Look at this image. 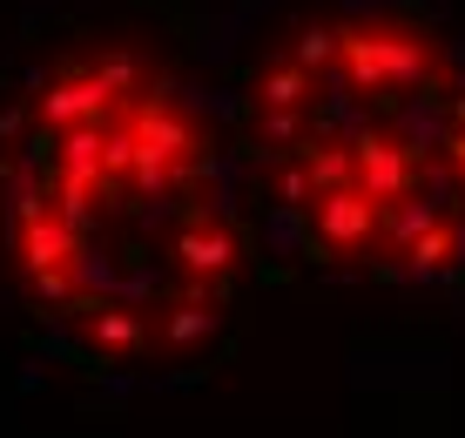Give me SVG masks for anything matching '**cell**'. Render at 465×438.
Masks as SVG:
<instances>
[{
    "label": "cell",
    "mask_w": 465,
    "mask_h": 438,
    "mask_svg": "<svg viewBox=\"0 0 465 438\" xmlns=\"http://www.w3.org/2000/svg\"><path fill=\"white\" fill-rule=\"evenodd\" d=\"M338 75L351 95H439L431 81V41L398 21H351L338 27Z\"/></svg>",
    "instance_id": "obj_1"
},
{
    "label": "cell",
    "mask_w": 465,
    "mask_h": 438,
    "mask_svg": "<svg viewBox=\"0 0 465 438\" xmlns=\"http://www.w3.org/2000/svg\"><path fill=\"white\" fill-rule=\"evenodd\" d=\"M311 236L324 243L331 256H358L364 243L378 236V203L364 196L358 183H331V189H317L311 196Z\"/></svg>",
    "instance_id": "obj_2"
},
{
    "label": "cell",
    "mask_w": 465,
    "mask_h": 438,
    "mask_svg": "<svg viewBox=\"0 0 465 438\" xmlns=\"http://www.w3.org/2000/svg\"><path fill=\"white\" fill-rule=\"evenodd\" d=\"M351 183L384 209L391 196L411 189V149L391 135V128H358V135H351Z\"/></svg>",
    "instance_id": "obj_3"
},
{
    "label": "cell",
    "mask_w": 465,
    "mask_h": 438,
    "mask_svg": "<svg viewBox=\"0 0 465 438\" xmlns=\"http://www.w3.org/2000/svg\"><path fill=\"white\" fill-rule=\"evenodd\" d=\"M169 256H175V270H183L189 284H216V290H230L236 264H243V243H236V230H230V223L196 216L183 236L169 243Z\"/></svg>",
    "instance_id": "obj_4"
},
{
    "label": "cell",
    "mask_w": 465,
    "mask_h": 438,
    "mask_svg": "<svg viewBox=\"0 0 465 438\" xmlns=\"http://www.w3.org/2000/svg\"><path fill=\"white\" fill-rule=\"evenodd\" d=\"M128 135H135V155H142V162H163L169 175H189V169H196V149H203V142H196V128L175 115L163 95H155V102H142L135 115H128Z\"/></svg>",
    "instance_id": "obj_5"
},
{
    "label": "cell",
    "mask_w": 465,
    "mask_h": 438,
    "mask_svg": "<svg viewBox=\"0 0 465 438\" xmlns=\"http://www.w3.org/2000/svg\"><path fill=\"white\" fill-rule=\"evenodd\" d=\"M108 95H102V81H94V68H82V61H68V68L54 75V88L41 95V122H54V128H68V122H108Z\"/></svg>",
    "instance_id": "obj_6"
},
{
    "label": "cell",
    "mask_w": 465,
    "mask_h": 438,
    "mask_svg": "<svg viewBox=\"0 0 465 438\" xmlns=\"http://www.w3.org/2000/svg\"><path fill=\"white\" fill-rule=\"evenodd\" d=\"M14 250H21L27 270H54V264L74 256V236H68L61 216H35V223H14Z\"/></svg>",
    "instance_id": "obj_7"
},
{
    "label": "cell",
    "mask_w": 465,
    "mask_h": 438,
    "mask_svg": "<svg viewBox=\"0 0 465 438\" xmlns=\"http://www.w3.org/2000/svg\"><path fill=\"white\" fill-rule=\"evenodd\" d=\"M74 311L88 317V337L102 351H135L142 344V317L122 311V304H82V297H74Z\"/></svg>",
    "instance_id": "obj_8"
},
{
    "label": "cell",
    "mask_w": 465,
    "mask_h": 438,
    "mask_svg": "<svg viewBox=\"0 0 465 438\" xmlns=\"http://www.w3.org/2000/svg\"><path fill=\"white\" fill-rule=\"evenodd\" d=\"M303 95H311V68H297V61H270V68H256V108H303Z\"/></svg>",
    "instance_id": "obj_9"
},
{
    "label": "cell",
    "mask_w": 465,
    "mask_h": 438,
    "mask_svg": "<svg viewBox=\"0 0 465 438\" xmlns=\"http://www.w3.org/2000/svg\"><path fill=\"white\" fill-rule=\"evenodd\" d=\"M439 216H445L439 203H411V196H391V203L378 209V236L391 243V250H405V243H411V236H425Z\"/></svg>",
    "instance_id": "obj_10"
},
{
    "label": "cell",
    "mask_w": 465,
    "mask_h": 438,
    "mask_svg": "<svg viewBox=\"0 0 465 438\" xmlns=\"http://www.w3.org/2000/svg\"><path fill=\"white\" fill-rule=\"evenodd\" d=\"M94 81H102L108 102H122V95L142 88V55H128V47H108L102 61H94Z\"/></svg>",
    "instance_id": "obj_11"
},
{
    "label": "cell",
    "mask_w": 465,
    "mask_h": 438,
    "mask_svg": "<svg viewBox=\"0 0 465 438\" xmlns=\"http://www.w3.org/2000/svg\"><path fill=\"white\" fill-rule=\"evenodd\" d=\"M303 169H311V183H317V189H331V183H351V149L311 142V149H303Z\"/></svg>",
    "instance_id": "obj_12"
},
{
    "label": "cell",
    "mask_w": 465,
    "mask_h": 438,
    "mask_svg": "<svg viewBox=\"0 0 465 438\" xmlns=\"http://www.w3.org/2000/svg\"><path fill=\"white\" fill-rule=\"evenodd\" d=\"M135 169V135H128V122H115L102 135V183H115V175Z\"/></svg>",
    "instance_id": "obj_13"
},
{
    "label": "cell",
    "mask_w": 465,
    "mask_h": 438,
    "mask_svg": "<svg viewBox=\"0 0 465 438\" xmlns=\"http://www.w3.org/2000/svg\"><path fill=\"white\" fill-rule=\"evenodd\" d=\"M291 61L297 68H331V61H338V27H303Z\"/></svg>",
    "instance_id": "obj_14"
},
{
    "label": "cell",
    "mask_w": 465,
    "mask_h": 438,
    "mask_svg": "<svg viewBox=\"0 0 465 438\" xmlns=\"http://www.w3.org/2000/svg\"><path fill=\"white\" fill-rule=\"evenodd\" d=\"M256 135H263V142H270V155H277L283 142H297V135H303V115H297V108H256Z\"/></svg>",
    "instance_id": "obj_15"
},
{
    "label": "cell",
    "mask_w": 465,
    "mask_h": 438,
    "mask_svg": "<svg viewBox=\"0 0 465 438\" xmlns=\"http://www.w3.org/2000/svg\"><path fill=\"white\" fill-rule=\"evenodd\" d=\"M311 196H317V183H311V169H303V155L283 162L277 169V203L283 209H311Z\"/></svg>",
    "instance_id": "obj_16"
},
{
    "label": "cell",
    "mask_w": 465,
    "mask_h": 438,
    "mask_svg": "<svg viewBox=\"0 0 465 438\" xmlns=\"http://www.w3.org/2000/svg\"><path fill=\"white\" fill-rule=\"evenodd\" d=\"M398 142H405V149H425V142H445V122L431 115L425 102H411V108H405V135H398Z\"/></svg>",
    "instance_id": "obj_17"
},
{
    "label": "cell",
    "mask_w": 465,
    "mask_h": 438,
    "mask_svg": "<svg viewBox=\"0 0 465 438\" xmlns=\"http://www.w3.org/2000/svg\"><path fill=\"white\" fill-rule=\"evenodd\" d=\"M439 149H445V162H452V169H465V128H445Z\"/></svg>",
    "instance_id": "obj_18"
},
{
    "label": "cell",
    "mask_w": 465,
    "mask_h": 438,
    "mask_svg": "<svg viewBox=\"0 0 465 438\" xmlns=\"http://www.w3.org/2000/svg\"><path fill=\"white\" fill-rule=\"evenodd\" d=\"M445 128H465V88L452 95V102H445Z\"/></svg>",
    "instance_id": "obj_19"
}]
</instances>
